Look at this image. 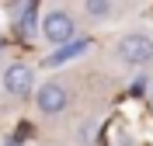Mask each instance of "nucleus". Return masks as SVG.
<instances>
[{"instance_id": "1", "label": "nucleus", "mask_w": 153, "mask_h": 146, "mask_svg": "<svg viewBox=\"0 0 153 146\" xmlns=\"http://www.w3.org/2000/svg\"><path fill=\"white\" fill-rule=\"evenodd\" d=\"M38 31H42V39L49 42V45H66V42L76 39V21L70 10L63 7H52L42 14V21H38Z\"/></svg>"}, {"instance_id": "2", "label": "nucleus", "mask_w": 153, "mask_h": 146, "mask_svg": "<svg viewBox=\"0 0 153 146\" xmlns=\"http://www.w3.org/2000/svg\"><path fill=\"white\" fill-rule=\"evenodd\" d=\"M115 56L125 66H146V63H153V39L146 31H129L115 42Z\"/></svg>"}, {"instance_id": "3", "label": "nucleus", "mask_w": 153, "mask_h": 146, "mask_svg": "<svg viewBox=\"0 0 153 146\" xmlns=\"http://www.w3.org/2000/svg\"><path fill=\"white\" fill-rule=\"evenodd\" d=\"M35 108L38 115H63L70 104V90L59 84V80H42V87H35Z\"/></svg>"}, {"instance_id": "4", "label": "nucleus", "mask_w": 153, "mask_h": 146, "mask_svg": "<svg viewBox=\"0 0 153 146\" xmlns=\"http://www.w3.org/2000/svg\"><path fill=\"white\" fill-rule=\"evenodd\" d=\"M0 84H4V90H7L10 97L25 101V97L35 94V70L25 66V63H10V66L4 70V77H0Z\"/></svg>"}, {"instance_id": "5", "label": "nucleus", "mask_w": 153, "mask_h": 146, "mask_svg": "<svg viewBox=\"0 0 153 146\" xmlns=\"http://www.w3.org/2000/svg\"><path fill=\"white\" fill-rule=\"evenodd\" d=\"M87 49H91V42H87V39H73V42H66V45L59 49V52H49V56L42 59V66H63V63H70V59L84 56Z\"/></svg>"}, {"instance_id": "6", "label": "nucleus", "mask_w": 153, "mask_h": 146, "mask_svg": "<svg viewBox=\"0 0 153 146\" xmlns=\"http://www.w3.org/2000/svg\"><path fill=\"white\" fill-rule=\"evenodd\" d=\"M111 10H115L111 0H84V14H87L91 21H108V18H111Z\"/></svg>"}, {"instance_id": "7", "label": "nucleus", "mask_w": 153, "mask_h": 146, "mask_svg": "<svg viewBox=\"0 0 153 146\" xmlns=\"http://www.w3.org/2000/svg\"><path fill=\"white\" fill-rule=\"evenodd\" d=\"M4 146H21V143H18V139H7V143H4Z\"/></svg>"}, {"instance_id": "8", "label": "nucleus", "mask_w": 153, "mask_h": 146, "mask_svg": "<svg viewBox=\"0 0 153 146\" xmlns=\"http://www.w3.org/2000/svg\"><path fill=\"white\" fill-rule=\"evenodd\" d=\"M150 104H153V90H150Z\"/></svg>"}]
</instances>
